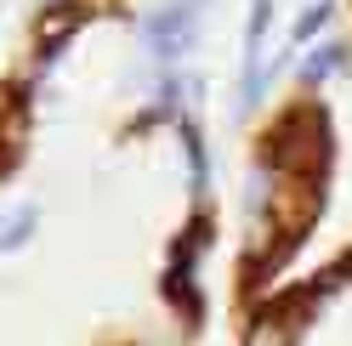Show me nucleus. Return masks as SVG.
I'll use <instances>...</instances> for the list:
<instances>
[{
	"label": "nucleus",
	"mask_w": 352,
	"mask_h": 346,
	"mask_svg": "<svg viewBox=\"0 0 352 346\" xmlns=\"http://www.w3.org/2000/svg\"><path fill=\"white\" fill-rule=\"evenodd\" d=\"M261 159H267L273 176H318L324 182V170H329V119L313 102L278 114L273 131L261 137Z\"/></svg>",
	"instance_id": "1"
},
{
	"label": "nucleus",
	"mask_w": 352,
	"mask_h": 346,
	"mask_svg": "<svg viewBox=\"0 0 352 346\" xmlns=\"http://www.w3.org/2000/svg\"><path fill=\"white\" fill-rule=\"evenodd\" d=\"M85 17H91V6H80V0H57V6L34 23V57L52 62V57L63 51V40H69V34L85 23Z\"/></svg>",
	"instance_id": "2"
},
{
	"label": "nucleus",
	"mask_w": 352,
	"mask_h": 346,
	"mask_svg": "<svg viewBox=\"0 0 352 346\" xmlns=\"http://www.w3.org/2000/svg\"><path fill=\"white\" fill-rule=\"evenodd\" d=\"M341 57H346V46H324L313 62H307V69H301V80L307 85H318V80H329V74H336L341 69Z\"/></svg>",
	"instance_id": "3"
},
{
	"label": "nucleus",
	"mask_w": 352,
	"mask_h": 346,
	"mask_svg": "<svg viewBox=\"0 0 352 346\" xmlns=\"http://www.w3.org/2000/svg\"><path fill=\"white\" fill-rule=\"evenodd\" d=\"M29 227H34V210H17L12 222H6V233H0V250H17L29 239Z\"/></svg>",
	"instance_id": "4"
}]
</instances>
